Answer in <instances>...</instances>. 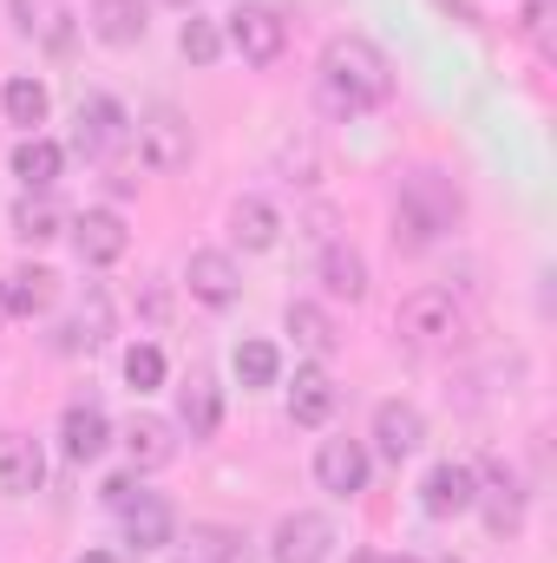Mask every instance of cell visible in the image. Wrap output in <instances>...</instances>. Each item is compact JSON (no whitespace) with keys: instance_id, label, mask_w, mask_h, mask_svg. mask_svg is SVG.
I'll return each instance as SVG.
<instances>
[{"instance_id":"cb8c5ba5","label":"cell","mask_w":557,"mask_h":563,"mask_svg":"<svg viewBox=\"0 0 557 563\" xmlns=\"http://www.w3.org/2000/svg\"><path fill=\"white\" fill-rule=\"evenodd\" d=\"M230 236H237L243 250H276V236H282L276 203H270V197H237V203H230Z\"/></svg>"},{"instance_id":"7c38bea8","label":"cell","mask_w":557,"mask_h":563,"mask_svg":"<svg viewBox=\"0 0 557 563\" xmlns=\"http://www.w3.org/2000/svg\"><path fill=\"white\" fill-rule=\"evenodd\" d=\"M106 445H112V420H106V407L73 400V407L59 413V452H66L73 465H92Z\"/></svg>"},{"instance_id":"ffe728a7","label":"cell","mask_w":557,"mask_h":563,"mask_svg":"<svg viewBox=\"0 0 557 563\" xmlns=\"http://www.w3.org/2000/svg\"><path fill=\"white\" fill-rule=\"evenodd\" d=\"M125 459H132V472L171 465V459H177V426L157 420V413H139V420L125 426Z\"/></svg>"},{"instance_id":"5bb4252c","label":"cell","mask_w":557,"mask_h":563,"mask_svg":"<svg viewBox=\"0 0 557 563\" xmlns=\"http://www.w3.org/2000/svg\"><path fill=\"white\" fill-rule=\"evenodd\" d=\"M419 505H426V518H459V511H472V465L439 459V465L419 478Z\"/></svg>"},{"instance_id":"ba28073f","label":"cell","mask_w":557,"mask_h":563,"mask_svg":"<svg viewBox=\"0 0 557 563\" xmlns=\"http://www.w3.org/2000/svg\"><path fill=\"white\" fill-rule=\"evenodd\" d=\"M335 558V525L321 511H288L270 538V563H328Z\"/></svg>"},{"instance_id":"d6a6232c","label":"cell","mask_w":557,"mask_h":563,"mask_svg":"<svg viewBox=\"0 0 557 563\" xmlns=\"http://www.w3.org/2000/svg\"><path fill=\"white\" fill-rule=\"evenodd\" d=\"M125 387H132V394L164 387V354H157L151 341H132V347H125Z\"/></svg>"},{"instance_id":"1f68e13d","label":"cell","mask_w":557,"mask_h":563,"mask_svg":"<svg viewBox=\"0 0 557 563\" xmlns=\"http://www.w3.org/2000/svg\"><path fill=\"white\" fill-rule=\"evenodd\" d=\"M177 53H184L190 66H217V59H223V26H217V20H197V13H190V20L177 26Z\"/></svg>"},{"instance_id":"f546056e","label":"cell","mask_w":557,"mask_h":563,"mask_svg":"<svg viewBox=\"0 0 557 563\" xmlns=\"http://www.w3.org/2000/svg\"><path fill=\"white\" fill-rule=\"evenodd\" d=\"M282 328H288V334H295V347H308L315 361H321V354H335V321H328L315 301H288Z\"/></svg>"},{"instance_id":"d4e9b609","label":"cell","mask_w":557,"mask_h":563,"mask_svg":"<svg viewBox=\"0 0 557 563\" xmlns=\"http://www.w3.org/2000/svg\"><path fill=\"white\" fill-rule=\"evenodd\" d=\"M53 295H59V276L26 263V269H13V276H7V314H13V321H33V314H46V308H53Z\"/></svg>"},{"instance_id":"e0dca14e","label":"cell","mask_w":557,"mask_h":563,"mask_svg":"<svg viewBox=\"0 0 557 563\" xmlns=\"http://www.w3.org/2000/svg\"><path fill=\"white\" fill-rule=\"evenodd\" d=\"M40 485H46L40 445H33L26 432H0V492H7V498H26V492H40Z\"/></svg>"},{"instance_id":"52a82bcc","label":"cell","mask_w":557,"mask_h":563,"mask_svg":"<svg viewBox=\"0 0 557 563\" xmlns=\"http://www.w3.org/2000/svg\"><path fill=\"white\" fill-rule=\"evenodd\" d=\"M223 46H237L250 66H276L282 46H288V26H282L276 7H237V13H223Z\"/></svg>"},{"instance_id":"9c48e42d","label":"cell","mask_w":557,"mask_h":563,"mask_svg":"<svg viewBox=\"0 0 557 563\" xmlns=\"http://www.w3.org/2000/svg\"><path fill=\"white\" fill-rule=\"evenodd\" d=\"M66 230H73V250H79V263H92V269H106V263H119V256L132 250V230H125V217H119V210H106V203H99V210H79Z\"/></svg>"},{"instance_id":"74e56055","label":"cell","mask_w":557,"mask_h":563,"mask_svg":"<svg viewBox=\"0 0 557 563\" xmlns=\"http://www.w3.org/2000/svg\"><path fill=\"white\" fill-rule=\"evenodd\" d=\"M164 7H197V0H164Z\"/></svg>"},{"instance_id":"836d02e7","label":"cell","mask_w":557,"mask_h":563,"mask_svg":"<svg viewBox=\"0 0 557 563\" xmlns=\"http://www.w3.org/2000/svg\"><path fill=\"white\" fill-rule=\"evenodd\" d=\"M99 498H106V511H125L132 498H144L139 472H119V478H106V485H99Z\"/></svg>"},{"instance_id":"f1b7e54d","label":"cell","mask_w":557,"mask_h":563,"mask_svg":"<svg viewBox=\"0 0 557 563\" xmlns=\"http://www.w3.org/2000/svg\"><path fill=\"white\" fill-rule=\"evenodd\" d=\"M66 230V217H59V203L46 197V190H26L20 203H13V236L20 243H53Z\"/></svg>"},{"instance_id":"8fae6325","label":"cell","mask_w":557,"mask_h":563,"mask_svg":"<svg viewBox=\"0 0 557 563\" xmlns=\"http://www.w3.org/2000/svg\"><path fill=\"white\" fill-rule=\"evenodd\" d=\"M419 445H426V413L414 400H381L374 407V452L401 465V459H414Z\"/></svg>"},{"instance_id":"f35d334b","label":"cell","mask_w":557,"mask_h":563,"mask_svg":"<svg viewBox=\"0 0 557 563\" xmlns=\"http://www.w3.org/2000/svg\"><path fill=\"white\" fill-rule=\"evenodd\" d=\"M387 563H419V558H387Z\"/></svg>"},{"instance_id":"603a6c76","label":"cell","mask_w":557,"mask_h":563,"mask_svg":"<svg viewBox=\"0 0 557 563\" xmlns=\"http://www.w3.org/2000/svg\"><path fill=\"white\" fill-rule=\"evenodd\" d=\"M59 170H66V151L53 139H20L13 144V177H20V190H53L59 184Z\"/></svg>"},{"instance_id":"4fadbf2b","label":"cell","mask_w":557,"mask_h":563,"mask_svg":"<svg viewBox=\"0 0 557 563\" xmlns=\"http://www.w3.org/2000/svg\"><path fill=\"white\" fill-rule=\"evenodd\" d=\"M184 282H190V295H197L204 308H230V301L243 295V276H237V263H230L223 250H190Z\"/></svg>"},{"instance_id":"8d00e7d4","label":"cell","mask_w":557,"mask_h":563,"mask_svg":"<svg viewBox=\"0 0 557 563\" xmlns=\"http://www.w3.org/2000/svg\"><path fill=\"white\" fill-rule=\"evenodd\" d=\"M0 321H7V276H0Z\"/></svg>"},{"instance_id":"6da1fadb","label":"cell","mask_w":557,"mask_h":563,"mask_svg":"<svg viewBox=\"0 0 557 563\" xmlns=\"http://www.w3.org/2000/svg\"><path fill=\"white\" fill-rule=\"evenodd\" d=\"M315 99H321L328 119H361V112L387 106L394 99L387 53L374 40H361V33H335L321 46V66H315Z\"/></svg>"},{"instance_id":"3957f363","label":"cell","mask_w":557,"mask_h":563,"mask_svg":"<svg viewBox=\"0 0 557 563\" xmlns=\"http://www.w3.org/2000/svg\"><path fill=\"white\" fill-rule=\"evenodd\" d=\"M394 328H401V341H407V347H419V354H439V347H459L466 314H459L452 288H414V295L401 301Z\"/></svg>"},{"instance_id":"277c9868","label":"cell","mask_w":557,"mask_h":563,"mask_svg":"<svg viewBox=\"0 0 557 563\" xmlns=\"http://www.w3.org/2000/svg\"><path fill=\"white\" fill-rule=\"evenodd\" d=\"M132 139H139V157L157 170V177L184 170V164H190V151H197L190 119H184L177 106H151V112H139V119H132Z\"/></svg>"},{"instance_id":"4dcf8cb0","label":"cell","mask_w":557,"mask_h":563,"mask_svg":"<svg viewBox=\"0 0 557 563\" xmlns=\"http://www.w3.org/2000/svg\"><path fill=\"white\" fill-rule=\"evenodd\" d=\"M230 367H237V380H243V387H276V380H282L276 341H237Z\"/></svg>"},{"instance_id":"8992f818","label":"cell","mask_w":557,"mask_h":563,"mask_svg":"<svg viewBox=\"0 0 557 563\" xmlns=\"http://www.w3.org/2000/svg\"><path fill=\"white\" fill-rule=\"evenodd\" d=\"M472 505L485 511V525H492L499 538H512V531L525 525V485H518V472H512L505 459H485V465L472 472Z\"/></svg>"},{"instance_id":"4316f807","label":"cell","mask_w":557,"mask_h":563,"mask_svg":"<svg viewBox=\"0 0 557 563\" xmlns=\"http://www.w3.org/2000/svg\"><path fill=\"white\" fill-rule=\"evenodd\" d=\"M92 33L106 46H139L144 40V0H92Z\"/></svg>"},{"instance_id":"ac0fdd59","label":"cell","mask_w":557,"mask_h":563,"mask_svg":"<svg viewBox=\"0 0 557 563\" xmlns=\"http://www.w3.org/2000/svg\"><path fill=\"white\" fill-rule=\"evenodd\" d=\"M7 13H13V33H20V40L53 46V53L73 46V26H66V7H59V0H7Z\"/></svg>"},{"instance_id":"9a60e30c","label":"cell","mask_w":557,"mask_h":563,"mask_svg":"<svg viewBox=\"0 0 557 563\" xmlns=\"http://www.w3.org/2000/svg\"><path fill=\"white\" fill-rule=\"evenodd\" d=\"M177 426H184L190 439H210V432L223 426V387H217L204 367H190L184 387H177Z\"/></svg>"},{"instance_id":"2e32d148","label":"cell","mask_w":557,"mask_h":563,"mask_svg":"<svg viewBox=\"0 0 557 563\" xmlns=\"http://www.w3.org/2000/svg\"><path fill=\"white\" fill-rule=\"evenodd\" d=\"M335 407H341V394H335L328 367H321V361H315V367H295V387H288V420H295V426H328V420H335Z\"/></svg>"},{"instance_id":"d6986e66","label":"cell","mask_w":557,"mask_h":563,"mask_svg":"<svg viewBox=\"0 0 557 563\" xmlns=\"http://www.w3.org/2000/svg\"><path fill=\"white\" fill-rule=\"evenodd\" d=\"M119 518H125V544H132V551H164V544L177 538V511H171V505H164L157 492L132 498V505H125Z\"/></svg>"},{"instance_id":"44dd1931","label":"cell","mask_w":557,"mask_h":563,"mask_svg":"<svg viewBox=\"0 0 557 563\" xmlns=\"http://www.w3.org/2000/svg\"><path fill=\"white\" fill-rule=\"evenodd\" d=\"M106 334H112V301H106V288H86L79 314L53 334V347H59V354H79V347H99Z\"/></svg>"},{"instance_id":"d590c367","label":"cell","mask_w":557,"mask_h":563,"mask_svg":"<svg viewBox=\"0 0 557 563\" xmlns=\"http://www.w3.org/2000/svg\"><path fill=\"white\" fill-rule=\"evenodd\" d=\"M73 563H112V558L106 551H86V558H73Z\"/></svg>"},{"instance_id":"484cf974","label":"cell","mask_w":557,"mask_h":563,"mask_svg":"<svg viewBox=\"0 0 557 563\" xmlns=\"http://www.w3.org/2000/svg\"><path fill=\"white\" fill-rule=\"evenodd\" d=\"M0 112H7V125L40 132V125H46V112H53V92H46L40 79H7V86H0Z\"/></svg>"},{"instance_id":"ab89813d","label":"cell","mask_w":557,"mask_h":563,"mask_svg":"<svg viewBox=\"0 0 557 563\" xmlns=\"http://www.w3.org/2000/svg\"><path fill=\"white\" fill-rule=\"evenodd\" d=\"M439 563H459V558H439Z\"/></svg>"},{"instance_id":"5b68a950","label":"cell","mask_w":557,"mask_h":563,"mask_svg":"<svg viewBox=\"0 0 557 563\" xmlns=\"http://www.w3.org/2000/svg\"><path fill=\"white\" fill-rule=\"evenodd\" d=\"M125 139H132V112H125L119 99H106V92L79 99V125H73V151H79V157L106 164V157L125 151Z\"/></svg>"},{"instance_id":"30bf717a","label":"cell","mask_w":557,"mask_h":563,"mask_svg":"<svg viewBox=\"0 0 557 563\" xmlns=\"http://www.w3.org/2000/svg\"><path fill=\"white\" fill-rule=\"evenodd\" d=\"M368 472H374V459H368L361 439H321V452H315V478H321V492L354 498V492H368Z\"/></svg>"},{"instance_id":"7a4b0ae2","label":"cell","mask_w":557,"mask_h":563,"mask_svg":"<svg viewBox=\"0 0 557 563\" xmlns=\"http://www.w3.org/2000/svg\"><path fill=\"white\" fill-rule=\"evenodd\" d=\"M459 210H466L459 184H452L446 170L419 164V170H407V177H401V203H394V243H401V250H426V243H439V236L459 223Z\"/></svg>"},{"instance_id":"83f0119b","label":"cell","mask_w":557,"mask_h":563,"mask_svg":"<svg viewBox=\"0 0 557 563\" xmlns=\"http://www.w3.org/2000/svg\"><path fill=\"white\" fill-rule=\"evenodd\" d=\"M177 563H250V551H243L237 531H223V525H197V531L177 544Z\"/></svg>"},{"instance_id":"7402d4cb","label":"cell","mask_w":557,"mask_h":563,"mask_svg":"<svg viewBox=\"0 0 557 563\" xmlns=\"http://www.w3.org/2000/svg\"><path fill=\"white\" fill-rule=\"evenodd\" d=\"M321 288L335 301H368V256L354 243H328L321 250Z\"/></svg>"},{"instance_id":"e575fe53","label":"cell","mask_w":557,"mask_h":563,"mask_svg":"<svg viewBox=\"0 0 557 563\" xmlns=\"http://www.w3.org/2000/svg\"><path fill=\"white\" fill-rule=\"evenodd\" d=\"M545 20H551V7H545V0H532V7H525V33H532V40H545Z\"/></svg>"}]
</instances>
